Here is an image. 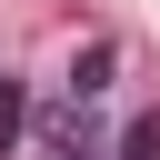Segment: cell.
<instances>
[{"label":"cell","mask_w":160,"mask_h":160,"mask_svg":"<svg viewBox=\"0 0 160 160\" xmlns=\"http://www.w3.org/2000/svg\"><path fill=\"white\" fill-rule=\"evenodd\" d=\"M110 70H120V40H80V50H70V70H60V100H70V110H90V100L110 90Z\"/></svg>","instance_id":"1"},{"label":"cell","mask_w":160,"mask_h":160,"mask_svg":"<svg viewBox=\"0 0 160 160\" xmlns=\"http://www.w3.org/2000/svg\"><path fill=\"white\" fill-rule=\"evenodd\" d=\"M40 160H100V150H90L80 120H50V130H40Z\"/></svg>","instance_id":"2"},{"label":"cell","mask_w":160,"mask_h":160,"mask_svg":"<svg viewBox=\"0 0 160 160\" xmlns=\"http://www.w3.org/2000/svg\"><path fill=\"white\" fill-rule=\"evenodd\" d=\"M20 130H30V100H20V80L0 70V160H10V140H20Z\"/></svg>","instance_id":"3"},{"label":"cell","mask_w":160,"mask_h":160,"mask_svg":"<svg viewBox=\"0 0 160 160\" xmlns=\"http://www.w3.org/2000/svg\"><path fill=\"white\" fill-rule=\"evenodd\" d=\"M110 160H160V120H130V130H120V150H110Z\"/></svg>","instance_id":"4"}]
</instances>
